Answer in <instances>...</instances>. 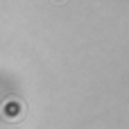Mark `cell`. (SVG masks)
<instances>
[{
    "mask_svg": "<svg viewBox=\"0 0 129 129\" xmlns=\"http://www.w3.org/2000/svg\"><path fill=\"white\" fill-rule=\"evenodd\" d=\"M54 2H63V0H54Z\"/></svg>",
    "mask_w": 129,
    "mask_h": 129,
    "instance_id": "6da1fadb",
    "label": "cell"
}]
</instances>
